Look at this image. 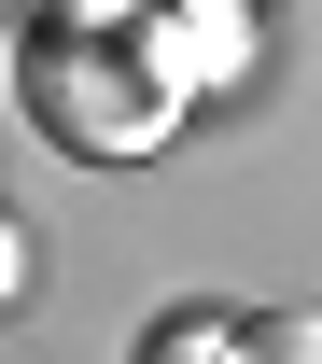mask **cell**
<instances>
[{"label": "cell", "instance_id": "3957f363", "mask_svg": "<svg viewBox=\"0 0 322 364\" xmlns=\"http://www.w3.org/2000/svg\"><path fill=\"white\" fill-rule=\"evenodd\" d=\"M140 364H252V350H238V322H168Z\"/></svg>", "mask_w": 322, "mask_h": 364}, {"label": "cell", "instance_id": "277c9868", "mask_svg": "<svg viewBox=\"0 0 322 364\" xmlns=\"http://www.w3.org/2000/svg\"><path fill=\"white\" fill-rule=\"evenodd\" d=\"M14 294H28V225L0 210V309H14Z\"/></svg>", "mask_w": 322, "mask_h": 364}, {"label": "cell", "instance_id": "7a4b0ae2", "mask_svg": "<svg viewBox=\"0 0 322 364\" xmlns=\"http://www.w3.org/2000/svg\"><path fill=\"white\" fill-rule=\"evenodd\" d=\"M238 350H252V364H322V309H267V322H238Z\"/></svg>", "mask_w": 322, "mask_h": 364}, {"label": "cell", "instance_id": "6da1fadb", "mask_svg": "<svg viewBox=\"0 0 322 364\" xmlns=\"http://www.w3.org/2000/svg\"><path fill=\"white\" fill-rule=\"evenodd\" d=\"M28 112H43L85 168L140 154V140L168 127V85L140 70V56H85V43H28Z\"/></svg>", "mask_w": 322, "mask_h": 364}]
</instances>
